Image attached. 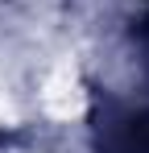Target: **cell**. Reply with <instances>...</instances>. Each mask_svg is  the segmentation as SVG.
<instances>
[{
  "instance_id": "6da1fadb",
  "label": "cell",
  "mask_w": 149,
  "mask_h": 153,
  "mask_svg": "<svg viewBox=\"0 0 149 153\" xmlns=\"http://www.w3.org/2000/svg\"><path fill=\"white\" fill-rule=\"evenodd\" d=\"M91 145H95V153H149V108L95 95Z\"/></svg>"
}]
</instances>
